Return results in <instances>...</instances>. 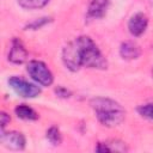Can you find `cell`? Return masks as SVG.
Returning <instances> with one entry per match:
<instances>
[{"mask_svg":"<svg viewBox=\"0 0 153 153\" xmlns=\"http://www.w3.org/2000/svg\"><path fill=\"white\" fill-rule=\"evenodd\" d=\"M152 76H153V68H152Z\"/></svg>","mask_w":153,"mask_h":153,"instance_id":"e0dca14e","label":"cell"},{"mask_svg":"<svg viewBox=\"0 0 153 153\" xmlns=\"http://www.w3.org/2000/svg\"><path fill=\"white\" fill-rule=\"evenodd\" d=\"M8 84L16 91V93L19 94L20 97L33 98V97H37L41 93V88L37 85L31 84V82H29V81H26V80H24L23 78H19V76L10 78Z\"/></svg>","mask_w":153,"mask_h":153,"instance_id":"277c9868","label":"cell"},{"mask_svg":"<svg viewBox=\"0 0 153 153\" xmlns=\"http://www.w3.org/2000/svg\"><path fill=\"white\" fill-rule=\"evenodd\" d=\"M27 73L30 76L42 86H50L53 84V74L45 63L42 61L32 60L27 63Z\"/></svg>","mask_w":153,"mask_h":153,"instance_id":"3957f363","label":"cell"},{"mask_svg":"<svg viewBox=\"0 0 153 153\" xmlns=\"http://www.w3.org/2000/svg\"><path fill=\"white\" fill-rule=\"evenodd\" d=\"M56 93H57V96H60V97H69V94H71V92L68 91V90H66V88H63V87H57L56 90Z\"/></svg>","mask_w":153,"mask_h":153,"instance_id":"9a60e30c","label":"cell"},{"mask_svg":"<svg viewBox=\"0 0 153 153\" xmlns=\"http://www.w3.org/2000/svg\"><path fill=\"white\" fill-rule=\"evenodd\" d=\"M109 0H92L87 8V18L88 19H98L102 18L108 8Z\"/></svg>","mask_w":153,"mask_h":153,"instance_id":"ba28073f","label":"cell"},{"mask_svg":"<svg viewBox=\"0 0 153 153\" xmlns=\"http://www.w3.org/2000/svg\"><path fill=\"white\" fill-rule=\"evenodd\" d=\"M90 105L96 112L98 121L106 127H115L121 124L126 117V110L115 100L104 97L93 98Z\"/></svg>","mask_w":153,"mask_h":153,"instance_id":"7a4b0ae2","label":"cell"},{"mask_svg":"<svg viewBox=\"0 0 153 153\" xmlns=\"http://www.w3.org/2000/svg\"><path fill=\"white\" fill-rule=\"evenodd\" d=\"M120 54H121L122 59H124V60H134L141 55V49L136 43L127 41L121 44Z\"/></svg>","mask_w":153,"mask_h":153,"instance_id":"9c48e42d","label":"cell"},{"mask_svg":"<svg viewBox=\"0 0 153 153\" xmlns=\"http://www.w3.org/2000/svg\"><path fill=\"white\" fill-rule=\"evenodd\" d=\"M47 139L53 143V145H60L61 142V134L60 130L56 127H50L47 130Z\"/></svg>","mask_w":153,"mask_h":153,"instance_id":"4fadbf2b","label":"cell"},{"mask_svg":"<svg viewBox=\"0 0 153 153\" xmlns=\"http://www.w3.org/2000/svg\"><path fill=\"white\" fill-rule=\"evenodd\" d=\"M62 61L72 72L79 71L82 66L97 69L108 67L105 56L88 36H79L69 42L62 50Z\"/></svg>","mask_w":153,"mask_h":153,"instance_id":"6da1fadb","label":"cell"},{"mask_svg":"<svg viewBox=\"0 0 153 153\" xmlns=\"http://www.w3.org/2000/svg\"><path fill=\"white\" fill-rule=\"evenodd\" d=\"M1 143L12 151H22L25 147V137L19 131H7L1 134Z\"/></svg>","mask_w":153,"mask_h":153,"instance_id":"5b68a950","label":"cell"},{"mask_svg":"<svg viewBox=\"0 0 153 153\" xmlns=\"http://www.w3.org/2000/svg\"><path fill=\"white\" fill-rule=\"evenodd\" d=\"M17 1H18V4H19L23 8L33 10V8L44 7L50 0H17Z\"/></svg>","mask_w":153,"mask_h":153,"instance_id":"7c38bea8","label":"cell"},{"mask_svg":"<svg viewBox=\"0 0 153 153\" xmlns=\"http://www.w3.org/2000/svg\"><path fill=\"white\" fill-rule=\"evenodd\" d=\"M8 122H10V116L6 112H1V128L4 129Z\"/></svg>","mask_w":153,"mask_h":153,"instance_id":"2e32d148","label":"cell"},{"mask_svg":"<svg viewBox=\"0 0 153 153\" xmlns=\"http://www.w3.org/2000/svg\"><path fill=\"white\" fill-rule=\"evenodd\" d=\"M137 112H139L142 117L153 120V103H148V104L140 105V106L137 108Z\"/></svg>","mask_w":153,"mask_h":153,"instance_id":"5bb4252c","label":"cell"},{"mask_svg":"<svg viewBox=\"0 0 153 153\" xmlns=\"http://www.w3.org/2000/svg\"><path fill=\"white\" fill-rule=\"evenodd\" d=\"M26 59H27V51H26L24 44L18 38H14L12 41L11 49H10V53H8V60L12 63L20 65V63L25 62Z\"/></svg>","mask_w":153,"mask_h":153,"instance_id":"52a82bcc","label":"cell"},{"mask_svg":"<svg viewBox=\"0 0 153 153\" xmlns=\"http://www.w3.org/2000/svg\"><path fill=\"white\" fill-rule=\"evenodd\" d=\"M128 148L126 145L121 141H106V142H99L96 147V151L98 152H124Z\"/></svg>","mask_w":153,"mask_h":153,"instance_id":"30bf717a","label":"cell"},{"mask_svg":"<svg viewBox=\"0 0 153 153\" xmlns=\"http://www.w3.org/2000/svg\"><path fill=\"white\" fill-rule=\"evenodd\" d=\"M147 24H148V19H147V16L139 12L136 14H134L130 19H129V23H128V29H129V32L137 37V36H141L146 29H147Z\"/></svg>","mask_w":153,"mask_h":153,"instance_id":"8992f818","label":"cell"},{"mask_svg":"<svg viewBox=\"0 0 153 153\" xmlns=\"http://www.w3.org/2000/svg\"><path fill=\"white\" fill-rule=\"evenodd\" d=\"M14 112H16V115H17L19 118H22V120L35 121V120L38 118L37 112H36L32 108H30V106H27V105H25V104L18 105V106L14 109Z\"/></svg>","mask_w":153,"mask_h":153,"instance_id":"8fae6325","label":"cell"}]
</instances>
